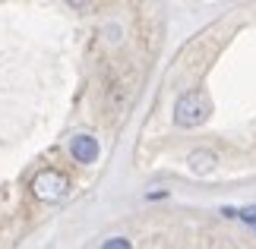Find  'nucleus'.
<instances>
[{
    "mask_svg": "<svg viewBox=\"0 0 256 249\" xmlns=\"http://www.w3.org/2000/svg\"><path fill=\"white\" fill-rule=\"evenodd\" d=\"M209 114H212V101H209V95L200 92V88H193V92H184L180 98H177V104H174V123L177 126H202L206 120H209Z\"/></svg>",
    "mask_w": 256,
    "mask_h": 249,
    "instance_id": "nucleus-1",
    "label": "nucleus"
},
{
    "mask_svg": "<svg viewBox=\"0 0 256 249\" xmlns=\"http://www.w3.org/2000/svg\"><path fill=\"white\" fill-rule=\"evenodd\" d=\"M66 189H70V180L60 174V171H38L35 180H32V193L38 202H60L66 196Z\"/></svg>",
    "mask_w": 256,
    "mask_h": 249,
    "instance_id": "nucleus-2",
    "label": "nucleus"
},
{
    "mask_svg": "<svg viewBox=\"0 0 256 249\" xmlns=\"http://www.w3.org/2000/svg\"><path fill=\"white\" fill-rule=\"evenodd\" d=\"M98 142H95V136H88V133H80V136H73V142H70V155H73V161H80V164H92L98 161Z\"/></svg>",
    "mask_w": 256,
    "mask_h": 249,
    "instance_id": "nucleus-3",
    "label": "nucleus"
},
{
    "mask_svg": "<svg viewBox=\"0 0 256 249\" xmlns=\"http://www.w3.org/2000/svg\"><path fill=\"white\" fill-rule=\"evenodd\" d=\"M215 152H209V148H196V152H190V158H186V164H190V171L193 174H200V177H206V174H212L215 171Z\"/></svg>",
    "mask_w": 256,
    "mask_h": 249,
    "instance_id": "nucleus-4",
    "label": "nucleus"
},
{
    "mask_svg": "<svg viewBox=\"0 0 256 249\" xmlns=\"http://www.w3.org/2000/svg\"><path fill=\"white\" fill-rule=\"evenodd\" d=\"M240 218V221H247V224H256V205H247V208H240V212H234Z\"/></svg>",
    "mask_w": 256,
    "mask_h": 249,
    "instance_id": "nucleus-5",
    "label": "nucleus"
},
{
    "mask_svg": "<svg viewBox=\"0 0 256 249\" xmlns=\"http://www.w3.org/2000/svg\"><path fill=\"white\" fill-rule=\"evenodd\" d=\"M102 249H133V246H130V240H124V237H111Z\"/></svg>",
    "mask_w": 256,
    "mask_h": 249,
    "instance_id": "nucleus-6",
    "label": "nucleus"
}]
</instances>
